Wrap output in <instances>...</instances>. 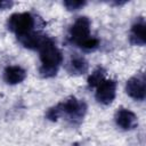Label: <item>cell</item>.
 <instances>
[{
  "instance_id": "cell-12",
  "label": "cell",
  "mask_w": 146,
  "mask_h": 146,
  "mask_svg": "<svg viewBox=\"0 0 146 146\" xmlns=\"http://www.w3.org/2000/svg\"><path fill=\"white\" fill-rule=\"evenodd\" d=\"M104 79H105V70L103 67H97L88 78V86H89V88L97 87Z\"/></svg>"
},
{
  "instance_id": "cell-2",
  "label": "cell",
  "mask_w": 146,
  "mask_h": 146,
  "mask_svg": "<svg viewBox=\"0 0 146 146\" xmlns=\"http://www.w3.org/2000/svg\"><path fill=\"white\" fill-rule=\"evenodd\" d=\"M41 66L39 68V73L43 78H51L56 75L59 65L62 64L63 56L59 49L56 47L52 39L48 38L47 41L39 49Z\"/></svg>"
},
{
  "instance_id": "cell-3",
  "label": "cell",
  "mask_w": 146,
  "mask_h": 146,
  "mask_svg": "<svg viewBox=\"0 0 146 146\" xmlns=\"http://www.w3.org/2000/svg\"><path fill=\"white\" fill-rule=\"evenodd\" d=\"M70 38L78 47L84 50H95L99 40L95 36H90V21L86 16H80L70 27Z\"/></svg>"
},
{
  "instance_id": "cell-5",
  "label": "cell",
  "mask_w": 146,
  "mask_h": 146,
  "mask_svg": "<svg viewBox=\"0 0 146 146\" xmlns=\"http://www.w3.org/2000/svg\"><path fill=\"white\" fill-rule=\"evenodd\" d=\"M145 84H146L145 74L139 73L127 81L125 91L131 98H133L136 100H144L145 96H146Z\"/></svg>"
},
{
  "instance_id": "cell-14",
  "label": "cell",
  "mask_w": 146,
  "mask_h": 146,
  "mask_svg": "<svg viewBox=\"0 0 146 146\" xmlns=\"http://www.w3.org/2000/svg\"><path fill=\"white\" fill-rule=\"evenodd\" d=\"M2 8V1H0V9Z\"/></svg>"
},
{
  "instance_id": "cell-10",
  "label": "cell",
  "mask_w": 146,
  "mask_h": 146,
  "mask_svg": "<svg viewBox=\"0 0 146 146\" xmlns=\"http://www.w3.org/2000/svg\"><path fill=\"white\" fill-rule=\"evenodd\" d=\"M26 78V72L24 68L17 65L7 66L3 71V79L8 84H17L24 81Z\"/></svg>"
},
{
  "instance_id": "cell-6",
  "label": "cell",
  "mask_w": 146,
  "mask_h": 146,
  "mask_svg": "<svg viewBox=\"0 0 146 146\" xmlns=\"http://www.w3.org/2000/svg\"><path fill=\"white\" fill-rule=\"evenodd\" d=\"M116 94V82L112 79H104L98 86L96 90V99L98 103L103 105H110Z\"/></svg>"
},
{
  "instance_id": "cell-7",
  "label": "cell",
  "mask_w": 146,
  "mask_h": 146,
  "mask_svg": "<svg viewBox=\"0 0 146 146\" xmlns=\"http://www.w3.org/2000/svg\"><path fill=\"white\" fill-rule=\"evenodd\" d=\"M115 123L123 130H131L136 128L138 121L133 112L128 108H120L115 113Z\"/></svg>"
},
{
  "instance_id": "cell-11",
  "label": "cell",
  "mask_w": 146,
  "mask_h": 146,
  "mask_svg": "<svg viewBox=\"0 0 146 146\" xmlns=\"http://www.w3.org/2000/svg\"><path fill=\"white\" fill-rule=\"evenodd\" d=\"M66 68L71 74H83L88 71V63L83 57L75 54L74 56L71 57Z\"/></svg>"
},
{
  "instance_id": "cell-13",
  "label": "cell",
  "mask_w": 146,
  "mask_h": 146,
  "mask_svg": "<svg viewBox=\"0 0 146 146\" xmlns=\"http://www.w3.org/2000/svg\"><path fill=\"white\" fill-rule=\"evenodd\" d=\"M86 5L84 1H76V0H66L64 1V6L67 10H79Z\"/></svg>"
},
{
  "instance_id": "cell-9",
  "label": "cell",
  "mask_w": 146,
  "mask_h": 146,
  "mask_svg": "<svg viewBox=\"0 0 146 146\" xmlns=\"http://www.w3.org/2000/svg\"><path fill=\"white\" fill-rule=\"evenodd\" d=\"M18 41L25 47V48H29V49H40L41 46L47 41L48 36L43 35V34H40L38 32H30V33H26L24 35H21V36H17Z\"/></svg>"
},
{
  "instance_id": "cell-1",
  "label": "cell",
  "mask_w": 146,
  "mask_h": 146,
  "mask_svg": "<svg viewBox=\"0 0 146 146\" xmlns=\"http://www.w3.org/2000/svg\"><path fill=\"white\" fill-rule=\"evenodd\" d=\"M87 112V105L83 100H79L75 97H70L65 102L57 104L49 108L46 113V117L50 121H57L62 116H66L72 123H79Z\"/></svg>"
},
{
  "instance_id": "cell-8",
  "label": "cell",
  "mask_w": 146,
  "mask_h": 146,
  "mask_svg": "<svg viewBox=\"0 0 146 146\" xmlns=\"http://www.w3.org/2000/svg\"><path fill=\"white\" fill-rule=\"evenodd\" d=\"M129 40L131 44L144 46L146 43V31H145V21L143 17H139L131 26Z\"/></svg>"
},
{
  "instance_id": "cell-4",
  "label": "cell",
  "mask_w": 146,
  "mask_h": 146,
  "mask_svg": "<svg viewBox=\"0 0 146 146\" xmlns=\"http://www.w3.org/2000/svg\"><path fill=\"white\" fill-rule=\"evenodd\" d=\"M34 25H35V18L30 13L13 14L7 21L8 30L14 32L17 36L32 32Z\"/></svg>"
}]
</instances>
